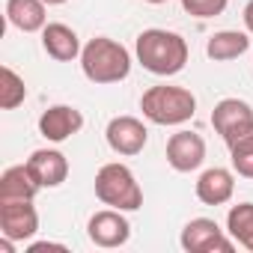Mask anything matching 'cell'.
I'll return each mask as SVG.
<instances>
[{
    "mask_svg": "<svg viewBox=\"0 0 253 253\" xmlns=\"http://www.w3.org/2000/svg\"><path fill=\"white\" fill-rule=\"evenodd\" d=\"M137 60L146 72L158 75V78H170V75H179L188 63V42L173 33V30H161V27H152V30H143L137 36Z\"/></svg>",
    "mask_w": 253,
    "mask_h": 253,
    "instance_id": "1",
    "label": "cell"
},
{
    "mask_svg": "<svg viewBox=\"0 0 253 253\" xmlns=\"http://www.w3.org/2000/svg\"><path fill=\"white\" fill-rule=\"evenodd\" d=\"M81 69L92 84H119L131 72V54L107 36H95L81 51Z\"/></svg>",
    "mask_w": 253,
    "mask_h": 253,
    "instance_id": "2",
    "label": "cell"
},
{
    "mask_svg": "<svg viewBox=\"0 0 253 253\" xmlns=\"http://www.w3.org/2000/svg\"><path fill=\"white\" fill-rule=\"evenodd\" d=\"M140 110L149 122L155 125H185L188 119H194L197 113V98L191 89L185 86H170V84H158L149 86L140 98Z\"/></svg>",
    "mask_w": 253,
    "mask_h": 253,
    "instance_id": "3",
    "label": "cell"
},
{
    "mask_svg": "<svg viewBox=\"0 0 253 253\" xmlns=\"http://www.w3.org/2000/svg\"><path fill=\"white\" fill-rule=\"evenodd\" d=\"M95 197L119 211H137L143 206V188L137 185L131 167L119 161H110L95 173Z\"/></svg>",
    "mask_w": 253,
    "mask_h": 253,
    "instance_id": "4",
    "label": "cell"
},
{
    "mask_svg": "<svg viewBox=\"0 0 253 253\" xmlns=\"http://www.w3.org/2000/svg\"><path fill=\"white\" fill-rule=\"evenodd\" d=\"M211 125L223 137V143L229 146L232 140L253 131V107L247 101H241V98H223L211 110Z\"/></svg>",
    "mask_w": 253,
    "mask_h": 253,
    "instance_id": "5",
    "label": "cell"
},
{
    "mask_svg": "<svg viewBox=\"0 0 253 253\" xmlns=\"http://www.w3.org/2000/svg\"><path fill=\"white\" fill-rule=\"evenodd\" d=\"M179 241L188 253H232L235 250L232 238H226L223 229L217 226V220H211V217L188 220Z\"/></svg>",
    "mask_w": 253,
    "mask_h": 253,
    "instance_id": "6",
    "label": "cell"
},
{
    "mask_svg": "<svg viewBox=\"0 0 253 253\" xmlns=\"http://www.w3.org/2000/svg\"><path fill=\"white\" fill-rule=\"evenodd\" d=\"M107 146L116 152V155H125V158H131V155H140L146 140H149V128L137 119V116H113L107 122Z\"/></svg>",
    "mask_w": 253,
    "mask_h": 253,
    "instance_id": "7",
    "label": "cell"
},
{
    "mask_svg": "<svg viewBox=\"0 0 253 253\" xmlns=\"http://www.w3.org/2000/svg\"><path fill=\"white\" fill-rule=\"evenodd\" d=\"M86 235H89V241L95 247H104V250L122 247L125 241L131 238V223H128V217H125L119 209H101V211H95L89 217Z\"/></svg>",
    "mask_w": 253,
    "mask_h": 253,
    "instance_id": "8",
    "label": "cell"
},
{
    "mask_svg": "<svg viewBox=\"0 0 253 253\" xmlns=\"http://www.w3.org/2000/svg\"><path fill=\"white\" fill-rule=\"evenodd\" d=\"M39 232V211L33 200L0 203V235L12 241H27Z\"/></svg>",
    "mask_w": 253,
    "mask_h": 253,
    "instance_id": "9",
    "label": "cell"
},
{
    "mask_svg": "<svg viewBox=\"0 0 253 253\" xmlns=\"http://www.w3.org/2000/svg\"><path fill=\"white\" fill-rule=\"evenodd\" d=\"M206 161V140L197 131H176L167 140V164L176 173L200 170Z\"/></svg>",
    "mask_w": 253,
    "mask_h": 253,
    "instance_id": "10",
    "label": "cell"
},
{
    "mask_svg": "<svg viewBox=\"0 0 253 253\" xmlns=\"http://www.w3.org/2000/svg\"><path fill=\"white\" fill-rule=\"evenodd\" d=\"M84 128V113L72 104H54L39 116V134L51 143H63Z\"/></svg>",
    "mask_w": 253,
    "mask_h": 253,
    "instance_id": "11",
    "label": "cell"
},
{
    "mask_svg": "<svg viewBox=\"0 0 253 253\" xmlns=\"http://www.w3.org/2000/svg\"><path fill=\"white\" fill-rule=\"evenodd\" d=\"M27 170L39 182V188H60L69 176V158L60 149H36L27 158Z\"/></svg>",
    "mask_w": 253,
    "mask_h": 253,
    "instance_id": "12",
    "label": "cell"
},
{
    "mask_svg": "<svg viewBox=\"0 0 253 253\" xmlns=\"http://www.w3.org/2000/svg\"><path fill=\"white\" fill-rule=\"evenodd\" d=\"M42 48H45V54L54 57L57 63H72V60H78L81 51H84L78 33H75L69 24H60V21L45 24V30H42Z\"/></svg>",
    "mask_w": 253,
    "mask_h": 253,
    "instance_id": "13",
    "label": "cell"
},
{
    "mask_svg": "<svg viewBox=\"0 0 253 253\" xmlns=\"http://www.w3.org/2000/svg\"><path fill=\"white\" fill-rule=\"evenodd\" d=\"M235 194V176L226 167H209L197 179V200L206 206H223Z\"/></svg>",
    "mask_w": 253,
    "mask_h": 253,
    "instance_id": "14",
    "label": "cell"
},
{
    "mask_svg": "<svg viewBox=\"0 0 253 253\" xmlns=\"http://www.w3.org/2000/svg\"><path fill=\"white\" fill-rule=\"evenodd\" d=\"M39 182L27 170V164L6 167L0 176V203H15V200H33L39 194Z\"/></svg>",
    "mask_w": 253,
    "mask_h": 253,
    "instance_id": "15",
    "label": "cell"
},
{
    "mask_svg": "<svg viewBox=\"0 0 253 253\" xmlns=\"http://www.w3.org/2000/svg\"><path fill=\"white\" fill-rule=\"evenodd\" d=\"M45 0H6V21L18 27L21 33H36L45 30L48 15H45Z\"/></svg>",
    "mask_w": 253,
    "mask_h": 253,
    "instance_id": "16",
    "label": "cell"
},
{
    "mask_svg": "<svg viewBox=\"0 0 253 253\" xmlns=\"http://www.w3.org/2000/svg\"><path fill=\"white\" fill-rule=\"evenodd\" d=\"M247 48H250V36H247V33L220 30V33H214V36L209 39L206 54H209V60H214V63H229V60L241 57Z\"/></svg>",
    "mask_w": 253,
    "mask_h": 253,
    "instance_id": "17",
    "label": "cell"
},
{
    "mask_svg": "<svg viewBox=\"0 0 253 253\" xmlns=\"http://www.w3.org/2000/svg\"><path fill=\"white\" fill-rule=\"evenodd\" d=\"M226 232L232 235V241H238L241 247H247L253 253V203H238L229 209Z\"/></svg>",
    "mask_w": 253,
    "mask_h": 253,
    "instance_id": "18",
    "label": "cell"
},
{
    "mask_svg": "<svg viewBox=\"0 0 253 253\" xmlns=\"http://www.w3.org/2000/svg\"><path fill=\"white\" fill-rule=\"evenodd\" d=\"M24 98H27L24 78L15 69L3 66V69H0V107H3V110H15L18 104H24Z\"/></svg>",
    "mask_w": 253,
    "mask_h": 253,
    "instance_id": "19",
    "label": "cell"
},
{
    "mask_svg": "<svg viewBox=\"0 0 253 253\" xmlns=\"http://www.w3.org/2000/svg\"><path fill=\"white\" fill-rule=\"evenodd\" d=\"M229 158H232V170L238 176L253 179V131L229 143Z\"/></svg>",
    "mask_w": 253,
    "mask_h": 253,
    "instance_id": "20",
    "label": "cell"
},
{
    "mask_svg": "<svg viewBox=\"0 0 253 253\" xmlns=\"http://www.w3.org/2000/svg\"><path fill=\"white\" fill-rule=\"evenodd\" d=\"M229 0H182V9L194 18H217L223 15Z\"/></svg>",
    "mask_w": 253,
    "mask_h": 253,
    "instance_id": "21",
    "label": "cell"
},
{
    "mask_svg": "<svg viewBox=\"0 0 253 253\" xmlns=\"http://www.w3.org/2000/svg\"><path fill=\"white\" fill-rule=\"evenodd\" d=\"M45 250H63L66 253V244H54V241H36L27 247V253H45Z\"/></svg>",
    "mask_w": 253,
    "mask_h": 253,
    "instance_id": "22",
    "label": "cell"
},
{
    "mask_svg": "<svg viewBox=\"0 0 253 253\" xmlns=\"http://www.w3.org/2000/svg\"><path fill=\"white\" fill-rule=\"evenodd\" d=\"M244 27H247V33H253V0L244 6Z\"/></svg>",
    "mask_w": 253,
    "mask_h": 253,
    "instance_id": "23",
    "label": "cell"
},
{
    "mask_svg": "<svg viewBox=\"0 0 253 253\" xmlns=\"http://www.w3.org/2000/svg\"><path fill=\"white\" fill-rule=\"evenodd\" d=\"M48 6H60V3H69V0H45Z\"/></svg>",
    "mask_w": 253,
    "mask_h": 253,
    "instance_id": "24",
    "label": "cell"
},
{
    "mask_svg": "<svg viewBox=\"0 0 253 253\" xmlns=\"http://www.w3.org/2000/svg\"><path fill=\"white\" fill-rule=\"evenodd\" d=\"M146 3H155L158 6V3H167V0H146Z\"/></svg>",
    "mask_w": 253,
    "mask_h": 253,
    "instance_id": "25",
    "label": "cell"
}]
</instances>
